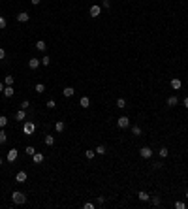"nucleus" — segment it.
<instances>
[{
	"label": "nucleus",
	"instance_id": "a19ab883",
	"mask_svg": "<svg viewBox=\"0 0 188 209\" xmlns=\"http://www.w3.org/2000/svg\"><path fill=\"white\" fill-rule=\"evenodd\" d=\"M30 2H32V6H38V4L42 2V0H30Z\"/></svg>",
	"mask_w": 188,
	"mask_h": 209
},
{
	"label": "nucleus",
	"instance_id": "7c9ffc66",
	"mask_svg": "<svg viewBox=\"0 0 188 209\" xmlns=\"http://www.w3.org/2000/svg\"><path fill=\"white\" fill-rule=\"evenodd\" d=\"M6 25H8L6 17H2V15H0V30H4V29H6Z\"/></svg>",
	"mask_w": 188,
	"mask_h": 209
},
{
	"label": "nucleus",
	"instance_id": "f3484780",
	"mask_svg": "<svg viewBox=\"0 0 188 209\" xmlns=\"http://www.w3.org/2000/svg\"><path fill=\"white\" fill-rule=\"evenodd\" d=\"M177 104H179V98H177V96H169V98H167V106H169V107L177 106Z\"/></svg>",
	"mask_w": 188,
	"mask_h": 209
},
{
	"label": "nucleus",
	"instance_id": "58836bf2",
	"mask_svg": "<svg viewBox=\"0 0 188 209\" xmlns=\"http://www.w3.org/2000/svg\"><path fill=\"white\" fill-rule=\"evenodd\" d=\"M6 57V51H4V47H0V60Z\"/></svg>",
	"mask_w": 188,
	"mask_h": 209
},
{
	"label": "nucleus",
	"instance_id": "dca6fc26",
	"mask_svg": "<svg viewBox=\"0 0 188 209\" xmlns=\"http://www.w3.org/2000/svg\"><path fill=\"white\" fill-rule=\"evenodd\" d=\"M64 128H66L64 121H57V123H55V130H57V132H64Z\"/></svg>",
	"mask_w": 188,
	"mask_h": 209
},
{
	"label": "nucleus",
	"instance_id": "9b49d317",
	"mask_svg": "<svg viewBox=\"0 0 188 209\" xmlns=\"http://www.w3.org/2000/svg\"><path fill=\"white\" fill-rule=\"evenodd\" d=\"M79 106H81L83 109H87V107H90V98H89V96H83V98L79 100Z\"/></svg>",
	"mask_w": 188,
	"mask_h": 209
},
{
	"label": "nucleus",
	"instance_id": "e433bc0d",
	"mask_svg": "<svg viewBox=\"0 0 188 209\" xmlns=\"http://www.w3.org/2000/svg\"><path fill=\"white\" fill-rule=\"evenodd\" d=\"M109 6H111V4H109V0H103V2H102V8H105V10H107Z\"/></svg>",
	"mask_w": 188,
	"mask_h": 209
},
{
	"label": "nucleus",
	"instance_id": "c756f323",
	"mask_svg": "<svg viewBox=\"0 0 188 209\" xmlns=\"http://www.w3.org/2000/svg\"><path fill=\"white\" fill-rule=\"evenodd\" d=\"M151 203H153V206H160V203H162V200H160L158 196H153V198H151Z\"/></svg>",
	"mask_w": 188,
	"mask_h": 209
},
{
	"label": "nucleus",
	"instance_id": "b1692460",
	"mask_svg": "<svg viewBox=\"0 0 188 209\" xmlns=\"http://www.w3.org/2000/svg\"><path fill=\"white\" fill-rule=\"evenodd\" d=\"M132 134L134 136H141V128H139L137 124H134V126H132Z\"/></svg>",
	"mask_w": 188,
	"mask_h": 209
},
{
	"label": "nucleus",
	"instance_id": "1a4fd4ad",
	"mask_svg": "<svg viewBox=\"0 0 188 209\" xmlns=\"http://www.w3.org/2000/svg\"><path fill=\"white\" fill-rule=\"evenodd\" d=\"M89 11H90V15H92V17H98L100 11H102V6H98V4H92Z\"/></svg>",
	"mask_w": 188,
	"mask_h": 209
},
{
	"label": "nucleus",
	"instance_id": "f704fd0d",
	"mask_svg": "<svg viewBox=\"0 0 188 209\" xmlns=\"http://www.w3.org/2000/svg\"><path fill=\"white\" fill-rule=\"evenodd\" d=\"M47 107H49V109L57 107V102H55V100H47Z\"/></svg>",
	"mask_w": 188,
	"mask_h": 209
},
{
	"label": "nucleus",
	"instance_id": "f03ea898",
	"mask_svg": "<svg viewBox=\"0 0 188 209\" xmlns=\"http://www.w3.org/2000/svg\"><path fill=\"white\" fill-rule=\"evenodd\" d=\"M34 130H36V124L32 123V121H26L25 126H23V132H25L26 136H30V134H34Z\"/></svg>",
	"mask_w": 188,
	"mask_h": 209
},
{
	"label": "nucleus",
	"instance_id": "2eb2a0df",
	"mask_svg": "<svg viewBox=\"0 0 188 209\" xmlns=\"http://www.w3.org/2000/svg\"><path fill=\"white\" fill-rule=\"evenodd\" d=\"M15 119H17V121H25V119H26V109H17Z\"/></svg>",
	"mask_w": 188,
	"mask_h": 209
},
{
	"label": "nucleus",
	"instance_id": "79ce46f5",
	"mask_svg": "<svg viewBox=\"0 0 188 209\" xmlns=\"http://www.w3.org/2000/svg\"><path fill=\"white\" fill-rule=\"evenodd\" d=\"M185 107H186V109H188V96H186V98H185Z\"/></svg>",
	"mask_w": 188,
	"mask_h": 209
},
{
	"label": "nucleus",
	"instance_id": "a878e982",
	"mask_svg": "<svg viewBox=\"0 0 188 209\" xmlns=\"http://www.w3.org/2000/svg\"><path fill=\"white\" fill-rule=\"evenodd\" d=\"M45 145H55V138H53V136H45Z\"/></svg>",
	"mask_w": 188,
	"mask_h": 209
},
{
	"label": "nucleus",
	"instance_id": "2f4dec72",
	"mask_svg": "<svg viewBox=\"0 0 188 209\" xmlns=\"http://www.w3.org/2000/svg\"><path fill=\"white\" fill-rule=\"evenodd\" d=\"M25 153H26V155H28V156H32V155H34V153H36V149H34V147H32V145H28V147H26V149H25Z\"/></svg>",
	"mask_w": 188,
	"mask_h": 209
},
{
	"label": "nucleus",
	"instance_id": "72a5a7b5",
	"mask_svg": "<svg viewBox=\"0 0 188 209\" xmlns=\"http://www.w3.org/2000/svg\"><path fill=\"white\" fill-rule=\"evenodd\" d=\"M28 107H30V102L28 100H23L21 102V109H28Z\"/></svg>",
	"mask_w": 188,
	"mask_h": 209
},
{
	"label": "nucleus",
	"instance_id": "412c9836",
	"mask_svg": "<svg viewBox=\"0 0 188 209\" xmlns=\"http://www.w3.org/2000/svg\"><path fill=\"white\" fill-rule=\"evenodd\" d=\"M34 91H36V92H38V94H42V92H43V91H45V85H43V83H38V85H36V87H34Z\"/></svg>",
	"mask_w": 188,
	"mask_h": 209
},
{
	"label": "nucleus",
	"instance_id": "a18cd8bd",
	"mask_svg": "<svg viewBox=\"0 0 188 209\" xmlns=\"http://www.w3.org/2000/svg\"><path fill=\"white\" fill-rule=\"evenodd\" d=\"M0 166H2V158H0Z\"/></svg>",
	"mask_w": 188,
	"mask_h": 209
},
{
	"label": "nucleus",
	"instance_id": "aec40b11",
	"mask_svg": "<svg viewBox=\"0 0 188 209\" xmlns=\"http://www.w3.org/2000/svg\"><path fill=\"white\" fill-rule=\"evenodd\" d=\"M96 155H105V153H107V149H105V145H98V147H96Z\"/></svg>",
	"mask_w": 188,
	"mask_h": 209
},
{
	"label": "nucleus",
	"instance_id": "bb28decb",
	"mask_svg": "<svg viewBox=\"0 0 188 209\" xmlns=\"http://www.w3.org/2000/svg\"><path fill=\"white\" fill-rule=\"evenodd\" d=\"M6 124H8V117L6 115H0V128H6Z\"/></svg>",
	"mask_w": 188,
	"mask_h": 209
},
{
	"label": "nucleus",
	"instance_id": "4be33fe9",
	"mask_svg": "<svg viewBox=\"0 0 188 209\" xmlns=\"http://www.w3.org/2000/svg\"><path fill=\"white\" fill-rule=\"evenodd\" d=\"M13 75H6V77H4V85H13Z\"/></svg>",
	"mask_w": 188,
	"mask_h": 209
},
{
	"label": "nucleus",
	"instance_id": "c9c22d12",
	"mask_svg": "<svg viewBox=\"0 0 188 209\" xmlns=\"http://www.w3.org/2000/svg\"><path fill=\"white\" fill-rule=\"evenodd\" d=\"M49 62H51V60H49V55H45V57L42 59V64H43V66H49Z\"/></svg>",
	"mask_w": 188,
	"mask_h": 209
},
{
	"label": "nucleus",
	"instance_id": "c85d7f7f",
	"mask_svg": "<svg viewBox=\"0 0 188 209\" xmlns=\"http://www.w3.org/2000/svg\"><path fill=\"white\" fill-rule=\"evenodd\" d=\"M158 155H160V156H162V158H166V156H167V155H169V151H167V147H162V149H160V151H158Z\"/></svg>",
	"mask_w": 188,
	"mask_h": 209
},
{
	"label": "nucleus",
	"instance_id": "4468645a",
	"mask_svg": "<svg viewBox=\"0 0 188 209\" xmlns=\"http://www.w3.org/2000/svg\"><path fill=\"white\" fill-rule=\"evenodd\" d=\"M40 64H42V60H38V59H30V60H28V68H30V70L40 68Z\"/></svg>",
	"mask_w": 188,
	"mask_h": 209
},
{
	"label": "nucleus",
	"instance_id": "a211bd4d",
	"mask_svg": "<svg viewBox=\"0 0 188 209\" xmlns=\"http://www.w3.org/2000/svg\"><path fill=\"white\" fill-rule=\"evenodd\" d=\"M36 49H38V51H45L47 49L45 42H43V40H38V42H36Z\"/></svg>",
	"mask_w": 188,
	"mask_h": 209
},
{
	"label": "nucleus",
	"instance_id": "473e14b6",
	"mask_svg": "<svg viewBox=\"0 0 188 209\" xmlns=\"http://www.w3.org/2000/svg\"><path fill=\"white\" fill-rule=\"evenodd\" d=\"M175 209H186L185 202H175Z\"/></svg>",
	"mask_w": 188,
	"mask_h": 209
},
{
	"label": "nucleus",
	"instance_id": "c03bdc74",
	"mask_svg": "<svg viewBox=\"0 0 188 209\" xmlns=\"http://www.w3.org/2000/svg\"><path fill=\"white\" fill-rule=\"evenodd\" d=\"M185 198H186V200H188V190H186V194H185Z\"/></svg>",
	"mask_w": 188,
	"mask_h": 209
},
{
	"label": "nucleus",
	"instance_id": "4c0bfd02",
	"mask_svg": "<svg viewBox=\"0 0 188 209\" xmlns=\"http://www.w3.org/2000/svg\"><path fill=\"white\" fill-rule=\"evenodd\" d=\"M83 207H85V209H92V207H94V203H90V202H87V203H85V206H83Z\"/></svg>",
	"mask_w": 188,
	"mask_h": 209
},
{
	"label": "nucleus",
	"instance_id": "37998d69",
	"mask_svg": "<svg viewBox=\"0 0 188 209\" xmlns=\"http://www.w3.org/2000/svg\"><path fill=\"white\" fill-rule=\"evenodd\" d=\"M4 91V83H0V92H2Z\"/></svg>",
	"mask_w": 188,
	"mask_h": 209
},
{
	"label": "nucleus",
	"instance_id": "9d476101",
	"mask_svg": "<svg viewBox=\"0 0 188 209\" xmlns=\"http://www.w3.org/2000/svg\"><path fill=\"white\" fill-rule=\"evenodd\" d=\"M17 21H19V23H28V21H30V15L26 13V11H21V13L17 15Z\"/></svg>",
	"mask_w": 188,
	"mask_h": 209
},
{
	"label": "nucleus",
	"instance_id": "cd10ccee",
	"mask_svg": "<svg viewBox=\"0 0 188 209\" xmlns=\"http://www.w3.org/2000/svg\"><path fill=\"white\" fill-rule=\"evenodd\" d=\"M117 107L124 109V107H126V100H124V98H119V100H117Z\"/></svg>",
	"mask_w": 188,
	"mask_h": 209
},
{
	"label": "nucleus",
	"instance_id": "39448f33",
	"mask_svg": "<svg viewBox=\"0 0 188 209\" xmlns=\"http://www.w3.org/2000/svg\"><path fill=\"white\" fill-rule=\"evenodd\" d=\"M26 177H28V175H26V171H17V173H15V181H17V183H26Z\"/></svg>",
	"mask_w": 188,
	"mask_h": 209
},
{
	"label": "nucleus",
	"instance_id": "7ed1b4c3",
	"mask_svg": "<svg viewBox=\"0 0 188 209\" xmlns=\"http://www.w3.org/2000/svg\"><path fill=\"white\" fill-rule=\"evenodd\" d=\"M139 156H141V158H151V156H153V149H151V147H141V149H139Z\"/></svg>",
	"mask_w": 188,
	"mask_h": 209
},
{
	"label": "nucleus",
	"instance_id": "6ab92c4d",
	"mask_svg": "<svg viewBox=\"0 0 188 209\" xmlns=\"http://www.w3.org/2000/svg\"><path fill=\"white\" fill-rule=\"evenodd\" d=\"M137 196H139V200H141V202H149V200H151V196L147 194L145 190H139V194H137Z\"/></svg>",
	"mask_w": 188,
	"mask_h": 209
},
{
	"label": "nucleus",
	"instance_id": "ea45409f",
	"mask_svg": "<svg viewBox=\"0 0 188 209\" xmlns=\"http://www.w3.org/2000/svg\"><path fill=\"white\" fill-rule=\"evenodd\" d=\"M162 166H164L162 162H156V164H154V170H160V168H162Z\"/></svg>",
	"mask_w": 188,
	"mask_h": 209
},
{
	"label": "nucleus",
	"instance_id": "f8f14e48",
	"mask_svg": "<svg viewBox=\"0 0 188 209\" xmlns=\"http://www.w3.org/2000/svg\"><path fill=\"white\" fill-rule=\"evenodd\" d=\"M17 160V149H10L8 151V162H15Z\"/></svg>",
	"mask_w": 188,
	"mask_h": 209
},
{
	"label": "nucleus",
	"instance_id": "5701e85b",
	"mask_svg": "<svg viewBox=\"0 0 188 209\" xmlns=\"http://www.w3.org/2000/svg\"><path fill=\"white\" fill-rule=\"evenodd\" d=\"M6 141H8V136H6V132H4V128H2V130H0V145L6 143Z\"/></svg>",
	"mask_w": 188,
	"mask_h": 209
},
{
	"label": "nucleus",
	"instance_id": "6e6552de",
	"mask_svg": "<svg viewBox=\"0 0 188 209\" xmlns=\"http://www.w3.org/2000/svg\"><path fill=\"white\" fill-rule=\"evenodd\" d=\"M169 85H171V89H173V91H179L182 87V83H181V79H179V77H173L169 81Z\"/></svg>",
	"mask_w": 188,
	"mask_h": 209
},
{
	"label": "nucleus",
	"instance_id": "20e7f679",
	"mask_svg": "<svg viewBox=\"0 0 188 209\" xmlns=\"http://www.w3.org/2000/svg\"><path fill=\"white\" fill-rule=\"evenodd\" d=\"M117 126L119 128H128V126H130V119H128V117H119L117 119Z\"/></svg>",
	"mask_w": 188,
	"mask_h": 209
},
{
	"label": "nucleus",
	"instance_id": "423d86ee",
	"mask_svg": "<svg viewBox=\"0 0 188 209\" xmlns=\"http://www.w3.org/2000/svg\"><path fill=\"white\" fill-rule=\"evenodd\" d=\"M2 92H4V96H6V98H11V96L15 94V89H13V85H6Z\"/></svg>",
	"mask_w": 188,
	"mask_h": 209
},
{
	"label": "nucleus",
	"instance_id": "0eeeda50",
	"mask_svg": "<svg viewBox=\"0 0 188 209\" xmlns=\"http://www.w3.org/2000/svg\"><path fill=\"white\" fill-rule=\"evenodd\" d=\"M32 160H34V164H42L43 160H45V156H43V153H38V151H36L34 155H32Z\"/></svg>",
	"mask_w": 188,
	"mask_h": 209
},
{
	"label": "nucleus",
	"instance_id": "f257e3e1",
	"mask_svg": "<svg viewBox=\"0 0 188 209\" xmlns=\"http://www.w3.org/2000/svg\"><path fill=\"white\" fill-rule=\"evenodd\" d=\"M11 202L15 203V206H23V203L26 202V196L23 194V192H19V190H15L13 194H11Z\"/></svg>",
	"mask_w": 188,
	"mask_h": 209
},
{
	"label": "nucleus",
	"instance_id": "393cba45",
	"mask_svg": "<svg viewBox=\"0 0 188 209\" xmlns=\"http://www.w3.org/2000/svg\"><path fill=\"white\" fill-rule=\"evenodd\" d=\"M94 155H96V151H94V149H89V151H85V156H87L89 160H92V158H94Z\"/></svg>",
	"mask_w": 188,
	"mask_h": 209
},
{
	"label": "nucleus",
	"instance_id": "ddd939ff",
	"mask_svg": "<svg viewBox=\"0 0 188 209\" xmlns=\"http://www.w3.org/2000/svg\"><path fill=\"white\" fill-rule=\"evenodd\" d=\"M62 94L66 96V98H71V96L75 94V89L74 87H64V91H62Z\"/></svg>",
	"mask_w": 188,
	"mask_h": 209
}]
</instances>
